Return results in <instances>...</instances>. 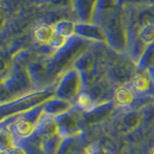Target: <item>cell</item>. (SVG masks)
Instances as JSON below:
<instances>
[{
  "mask_svg": "<svg viewBox=\"0 0 154 154\" xmlns=\"http://www.w3.org/2000/svg\"><path fill=\"white\" fill-rule=\"evenodd\" d=\"M71 110V103L61 98H50L43 104V113L50 118H56Z\"/></svg>",
  "mask_w": 154,
  "mask_h": 154,
  "instance_id": "7",
  "label": "cell"
},
{
  "mask_svg": "<svg viewBox=\"0 0 154 154\" xmlns=\"http://www.w3.org/2000/svg\"><path fill=\"white\" fill-rule=\"evenodd\" d=\"M53 119H55V122L57 123L58 134L63 139L71 138L79 128L78 116L72 110Z\"/></svg>",
  "mask_w": 154,
  "mask_h": 154,
  "instance_id": "5",
  "label": "cell"
},
{
  "mask_svg": "<svg viewBox=\"0 0 154 154\" xmlns=\"http://www.w3.org/2000/svg\"><path fill=\"white\" fill-rule=\"evenodd\" d=\"M140 40L146 45H151L154 42V24H149L141 28Z\"/></svg>",
  "mask_w": 154,
  "mask_h": 154,
  "instance_id": "16",
  "label": "cell"
},
{
  "mask_svg": "<svg viewBox=\"0 0 154 154\" xmlns=\"http://www.w3.org/2000/svg\"><path fill=\"white\" fill-rule=\"evenodd\" d=\"M140 122V117L137 113H130L124 118V124L127 127H135Z\"/></svg>",
  "mask_w": 154,
  "mask_h": 154,
  "instance_id": "17",
  "label": "cell"
},
{
  "mask_svg": "<svg viewBox=\"0 0 154 154\" xmlns=\"http://www.w3.org/2000/svg\"><path fill=\"white\" fill-rule=\"evenodd\" d=\"M26 70L34 86H42L50 77L47 60H33L26 66Z\"/></svg>",
  "mask_w": 154,
  "mask_h": 154,
  "instance_id": "6",
  "label": "cell"
},
{
  "mask_svg": "<svg viewBox=\"0 0 154 154\" xmlns=\"http://www.w3.org/2000/svg\"><path fill=\"white\" fill-rule=\"evenodd\" d=\"M0 154H1V153H0Z\"/></svg>",
  "mask_w": 154,
  "mask_h": 154,
  "instance_id": "20",
  "label": "cell"
},
{
  "mask_svg": "<svg viewBox=\"0 0 154 154\" xmlns=\"http://www.w3.org/2000/svg\"><path fill=\"white\" fill-rule=\"evenodd\" d=\"M0 84L13 98L30 93L32 91V86H34L28 75L26 67L17 64L11 65V69L7 74L0 78Z\"/></svg>",
  "mask_w": 154,
  "mask_h": 154,
  "instance_id": "2",
  "label": "cell"
},
{
  "mask_svg": "<svg viewBox=\"0 0 154 154\" xmlns=\"http://www.w3.org/2000/svg\"><path fill=\"white\" fill-rule=\"evenodd\" d=\"M43 104L17 116L16 119L9 125L11 131L18 140L27 139L34 133L45 114Z\"/></svg>",
  "mask_w": 154,
  "mask_h": 154,
  "instance_id": "3",
  "label": "cell"
},
{
  "mask_svg": "<svg viewBox=\"0 0 154 154\" xmlns=\"http://www.w3.org/2000/svg\"><path fill=\"white\" fill-rule=\"evenodd\" d=\"M55 94V90L52 87H47L41 90L32 91L24 95L0 104V122L13 119L14 117L38 107Z\"/></svg>",
  "mask_w": 154,
  "mask_h": 154,
  "instance_id": "1",
  "label": "cell"
},
{
  "mask_svg": "<svg viewBox=\"0 0 154 154\" xmlns=\"http://www.w3.org/2000/svg\"><path fill=\"white\" fill-rule=\"evenodd\" d=\"M7 154H26L25 150H24V148L21 147V146H17L13 150H11L10 152H8Z\"/></svg>",
  "mask_w": 154,
  "mask_h": 154,
  "instance_id": "18",
  "label": "cell"
},
{
  "mask_svg": "<svg viewBox=\"0 0 154 154\" xmlns=\"http://www.w3.org/2000/svg\"><path fill=\"white\" fill-rule=\"evenodd\" d=\"M83 86V78L81 72L77 69H71L66 71L63 75L55 89L56 97L64 99L70 102L74 98H78L81 94V89Z\"/></svg>",
  "mask_w": 154,
  "mask_h": 154,
  "instance_id": "4",
  "label": "cell"
},
{
  "mask_svg": "<svg viewBox=\"0 0 154 154\" xmlns=\"http://www.w3.org/2000/svg\"><path fill=\"white\" fill-rule=\"evenodd\" d=\"M75 9L78 14L84 19L91 17V14L95 11V0H74Z\"/></svg>",
  "mask_w": 154,
  "mask_h": 154,
  "instance_id": "14",
  "label": "cell"
},
{
  "mask_svg": "<svg viewBox=\"0 0 154 154\" xmlns=\"http://www.w3.org/2000/svg\"><path fill=\"white\" fill-rule=\"evenodd\" d=\"M75 26L76 24L70 21H60L54 24V28L57 34H59L62 37H64L67 40L72 38L75 34Z\"/></svg>",
  "mask_w": 154,
  "mask_h": 154,
  "instance_id": "15",
  "label": "cell"
},
{
  "mask_svg": "<svg viewBox=\"0 0 154 154\" xmlns=\"http://www.w3.org/2000/svg\"><path fill=\"white\" fill-rule=\"evenodd\" d=\"M132 69L124 61H119L110 69V77L118 83H124L132 77Z\"/></svg>",
  "mask_w": 154,
  "mask_h": 154,
  "instance_id": "11",
  "label": "cell"
},
{
  "mask_svg": "<svg viewBox=\"0 0 154 154\" xmlns=\"http://www.w3.org/2000/svg\"><path fill=\"white\" fill-rule=\"evenodd\" d=\"M56 35V31L54 25H50V24L42 23L40 24L34 29L33 36L35 41L38 43V45L43 46H49L50 42L54 38Z\"/></svg>",
  "mask_w": 154,
  "mask_h": 154,
  "instance_id": "8",
  "label": "cell"
},
{
  "mask_svg": "<svg viewBox=\"0 0 154 154\" xmlns=\"http://www.w3.org/2000/svg\"><path fill=\"white\" fill-rule=\"evenodd\" d=\"M18 146V140L9 126L0 124V153L7 154Z\"/></svg>",
  "mask_w": 154,
  "mask_h": 154,
  "instance_id": "9",
  "label": "cell"
},
{
  "mask_svg": "<svg viewBox=\"0 0 154 154\" xmlns=\"http://www.w3.org/2000/svg\"><path fill=\"white\" fill-rule=\"evenodd\" d=\"M149 154H154V148H152V149H151V151L149 152Z\"/></svg>",
  "mask_w": 154,
  "mask_h": 154,
  "instance_id": "19",
  "label": "cell"
},
{
  "mask_svg": "<svg viewBox=\"0 0 154 154\" xmlns=\"http://www.w3.org/2000/svg\"><path fill=\"white\" fill-rule=\"evenodd\" d=\"M151 88V81L148 76L144 74H138L132 78L131 89L136 94H147L150 91Z\"/></svg>",
  "mask_w": 154,
  "mask_h": 154,
  "instance_id": "13",
  "label": "cell"
},
{
  "mask_svg": "<svg viewBox=\"0 0 154 154\" xmlns=\"http://www.w3.org/2000/svg\"><path fill=\"white\" fill-rule=\"evenodd\" d=\"M75 34L81 38H91L95 41H102L105 38V33L102 29L98 28L95 25L87 23L76 24L75 26Z\"/></svg>",
  "mask_w": 154,
  "mask_h": 154,
  "instance_id": "10",
  "label": "cell"
},
{
  "mask_svg": "<svg viewBox=\"0 0 154 154\" xmlns=\"http://www.w3.org/2000/svg\"><path fill=\"white\" fill-rule=\"evenodd\" d=\"M135 94L131 87H119L115 93V100L120 108H129L135 101Z\"/></svg>",
  "mask_w": 154,
  "mask_h": 154,
  "instance_id": "12",
  "label": "cell"
}]
</instances>
